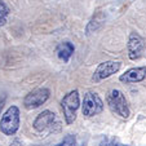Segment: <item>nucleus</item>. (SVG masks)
Here are the masks:
<instances>
[{
	"mask_svg": "<svg viewBox=\"0 0 146 146\" xmlns=\"http://www.w3.org/2000/svg\"><path fill=\"white\" fill-rule=\"evenodd\" d=\"M106 101H108L109 109L111 110L113 114H115V115L124 118V119L129 116V108H128L125 97H124L121 91H119V89L110 91L108 94Z\"/></svg>",
	"mask_w": 146,
	"mask_h": 146,
	"instance_id": "1",
	"label": "nucleus"
},
{
	"mask_svg": "<svg viewBox=\"0 0 146 146\" xmlns=\"http://www.w3.org/2000/svg\"><path fill=\"white\" fill-rule=\"evenodd\" d=\"M34 129L38 132L43 133H52L57 132L60 129V121H58L57 116L54 113L49 110H45L43 113H40L34 120Z\"/></svg>",
	"mask_w": 146,
	"mask_h": 146,
	"instance_id": "2",
	"label": "nucleus"
},
{
	"mask_svg": "<svg viewBox=\"0 0 146 146\" xmlns=\"http://www.w3.org/2000/svg\"><path fill=\"white\" fill-rule=\"evenodd\" d=\"M19 128V109L12 105L0 119V131L7 136H13Z\"/></svg>",
	"mask_w": 146,
	"mask_h": 146,
	"instance_id": "3",
	"label": "nucleus"
},
{
	"mask_svg": "<svg viewBox=\"0 0 146 146\" xmlns=\"http://www.w3.org/2000/svg\"><path fill=\"white\" fill-rule=\"evenodd\" d=\"M80 106L79 101V92L75 89L66 94L61 101V108L64 113V118L66 124H72L76 119V111Z\"/></svg>",
	"mask_w": 146,
	"mask_h": 146,
	"instance_id": "4",
	"label": "nucleus"
},
{
	"mask_svg": "<svg viewBox=\"0 0 146 146\" xmlns=\"http://www.w3.org/2000/svg\"><path fill=\"white\" fill-rule=\"evenodd\" d=\"M82 111L83 115L88 116V118L89 116L98 115V114H101L104 111V101L96 92H88V93L84 94Z\"/></svg>",
	"mask_w": 146,
	"mask_h": 146,
	"instance_id": "5",
	"label": "nucleus"
},
{
	"mask_svg": "<svg viewBox=\"0 0 146 146\" xmlns=\"http://www.w3.org/2000/svg\"><path fill=\"white\" fill-rule=\"evenodd\" d=\"M49 89L47 88H39L35 91L30 92L29 94H26V97L23 98V106L29 110L31 109H38L40 108L43 104L47 102V100L49 98Z\"/></svg>",
	"mask_w": 146,
	"mask_h": 146,
	"instance_id": "6",
	"label": "nucleus"
},
{
	"mask_svg": "<svg viewBox=\"0 0 146 146\" xmlns=\"http://www.w3.org/2000/svg\"><path fill=\"white\" fill-rule=\"evenodd\" d=\"M121 67V64L118 61H106V62H102L97 66L96 71H94L93 76H92V82L98 83L101 80L106 79V78L114 75L115 72H118Z\"/></svg>",
	"mask_w": 146,
	"mask_h": 146,
	"instance_id": "7",
	"label": "nucleus"
},
{
	"mask_svg": "<svg viewBox=\"0 0 146 146\" xmlns=\"http://www.w3.org/2000/svg\"><path fill=\"white\" fill-rule=\"evenodd\" d=\"M127 48H128V57H129V60L136 61L142 56L143 49H145V41H143V39L137 33H132L129 35V39H128Z\"/></svg>",
	"mask_w": 146,
	"mask_h": 146,
	"instance_id": "8",
	"label": "nucleus"
},
{
	"mask_svg": "<svg viewBox=\"0 0 146 146\" xmlns=\"http://www.w3.org/2000/svg\"><path fill=\"white\" fill-rule=\"evenodd\" d=\"M146 78V67H132L128 71H125L123 75H120L119 80L125 84H131V83H138L142 82Z\"/></svg>",
	"mask_w": 146,
	"mask_h": 146,
	"instance_id": "9",
	"label": "nucleus"
},
{
	"mask_svg": "<svg viewBox=\"0 0 146 146\" xmlns=\"http://www.w3.org/2000/svg\"><path fill=\"white\" fill-rule=\"evenodd\" d=\"M74 45L70 43V41H65V43H61L58 44L57 47V56L61 61H64V62H69V60L71 58V56L74 54Z\"/></svg>",
	"mask_w": 146,
	"mask_h": 146,
	"instance_id": "10",
	"label": "nucleus"
},
{
	"mask_svg": "<svg viewBox=\"0 0 146 146\" xmlns=\"http://www.w3.org/2000/svg\"><path fill=\"white\" fill-rule=\"evenodd\" d=\"M9 13V9L5 4L0 0V26H3L7 22V16Z\"/></svg>",
	"mask_w": 146,
	"mask_h": 146,
	"instance_id": "11",
	"label": "nucleus"
},
{
	"mask_svg": "<svg viewBox=\"0 0 146 146\" xmlns=\"http://www.w3.org/2000/svg\"><path fill=\"white\" fill-rule=\"evenodd\" d=\"M56 146H76V140H75V137L72 135H69L62 140V142Z\"/></svg>",
	"mask_w": 146,
	"mask_h": 146,
	"instance_id": "12",
	"label": "nucleus"
},
{
	"mask_svg": "<svg viewBox=\"0 0 146 146\" xmlns=\"http://www.w3.org/2000/svg\"><path fill=\"white\" fill-rule=\"evenodd\" d=\"M98 146H111L110 145V142H109V140H108V138H102V141H101V143H100V145Z\"/></svg>",
	"mask_w": 146,
	"mask_h": 146,
	"instance_id": "13",
	"label": "nucleus"
},
{
	"mask_svg": "<svg viewBox=\"0 0 146 146\" xmlns=\"http://www.w3.org/2000/svg\"><path fill=\"white\" fill-rule=\"evenodd\" d=\"M11 146H21V145H19V142H18V141H14V142L12 143Z\"/></svg>",
	"mask_w": 146,
	"mask_h": 146,
	"instance_id": "14",
	"label": "nucleus"
},
{
	"mask_svg": "<svg viewBox=\"0 0 146 146\" xmlns=\"http://www.w3.org/2000/svg\"><path fill=\"white\" fill-rule=\"evenodd\" d=\"M115 146H123V145H115Z\"/></svg>",
	"mask_w": 146,
	"mask_h": 146,
	"instance_id": "15",
	"label": "nucleus"
}]
</instances>
